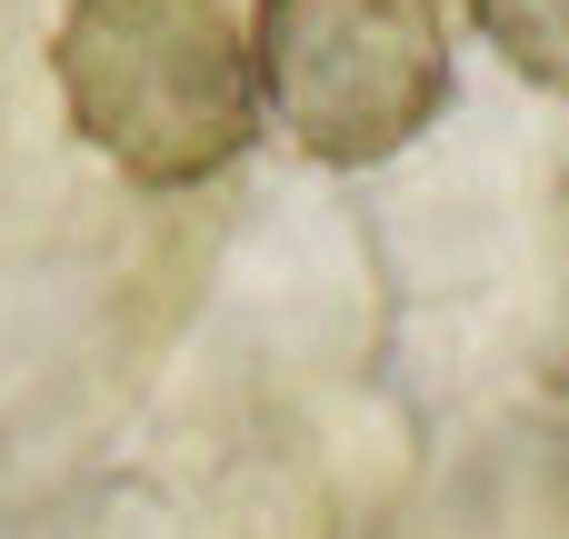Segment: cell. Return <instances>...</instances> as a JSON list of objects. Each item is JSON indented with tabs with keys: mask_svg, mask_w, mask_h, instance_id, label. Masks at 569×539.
<instances>
[{
	"mask_svg": "<svg viewBox=\"0 0 569 539\" xmlns=\"http://www.w3.org/2000/svg\"><path fill=\"white\" fill-rule=\"evenodd\" d=\"M250 80L300 160L380 170L450 110V10L440 0H260Z\"/></svg>",
	"mask_w": 569,
	"mask_h": 539,
	"instance_id": "cell-2",
	"label": "cell"
},
{
	"mask_svg": "<svg viewBox=\"0 0 569 539\" xmlns=\"http://www.w3.org/2000/svg\"><path fill=\"white\" fill-rule=\"evenodd\" d=\"M70 130L140 190L220 180L260 130L250 40L220 0H70L50 30Z\"/></svg>",
	"mask_w": 569,
	"mask_h": 539,
	"instance_id": "cell-1",
	"label": "cell"
},
{
	"mask_svg": "<svg viewBox=\"0 0 569 539\" xmlns=\"http://www.w3.org/2000/svg\"><path fill=\"white\" fill-rule=\"evenodd\" d=\"M470 20L490 30V50L530 80L569 100V0H470Z\"/></svg>",
	"mask_w": 569,
	"mask_h": 539,
	"instance_id": "cell-3",
	"label": "cell"
}]
</instances>
